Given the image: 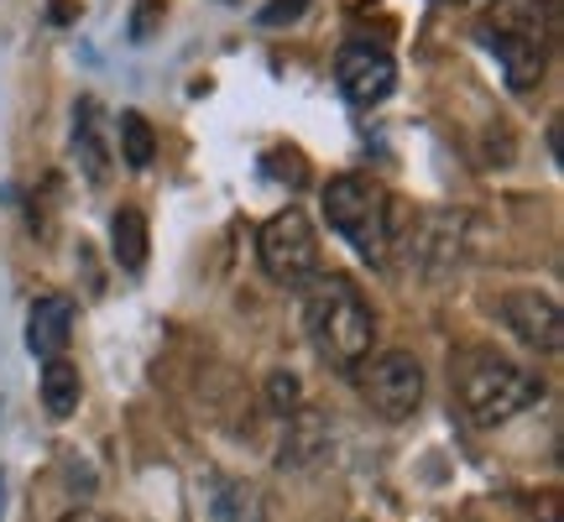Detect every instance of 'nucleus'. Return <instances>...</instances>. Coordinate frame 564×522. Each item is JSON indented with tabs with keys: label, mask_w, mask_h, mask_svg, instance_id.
<instances>
[{
	"label": "nucleus",
	"mask_w": 564,
	"mask_h": 522,
	"mask_svg": "<svg viewBox=\"0 0 564 522\" xmlns=\"http://www.w3.org/2000/svg\"><path fill=\"white\" fill-rule=\"evenodd\" d=\"M324 220L371 267H387L392 246L403 241V199H392L366 173H340V178L324 183Z\"/></svg>",
	"instance_id": "nucleus-1"
},
{
	"label": "nucleus",
	"mask_w": 564,
	"mask_h": 522,
	"mask_svg": "<svg viewBox=\"0 0 564 522\" xmlns=\"http://www.w3.org/2000/svg\"><path fill=\"white\" fill-rule=\"evenodd\" d=\"M303 324H308V340L329 366L356 371L371 356L377 340V319H371V303L361 298V287L350 278H314L308 282V298H303Z\"/></svg>",
	"instance_id": "nucleus-2"
},
{
	"label": "nucleus",
	"mask_w": 564,
	"mask_h": 522,
	"mask_svg": "<svg viewBox=\"0 0 564 522\" xmlns=\"http://www.w3.org/2000/svg\"><path fill=\"white\" fill-rule=\"evenodd\" d=\"M476 37L491 58L502 63L507 84L528 95V89H539L549 68V11L544 0H491L486 6L481 26H476Z\"/></svg>",
	"instance_id": "nucleus-3"
},
{
	"label": "nucleus",
	"mask_w": 564,
	"mask_h": 522,
	"mask_svg": "<svg viewBox=\"0 0 564 522\" xmlns=\"http://www.w3.org/2000/svg\"><path fill=\"white\" fill-rule=\"evenodd\" d=\"M455 392L476 428H497L544 398V382H539V371L507 361L497 350H465L455 366Z\"/></svg>",
	"instance_id": "nucleus-4"
},
{
	"label": "nucleus",
	"mask_w": 564,
	"mask_h": 522,
	"mask_svg": "<svg viewBox=\"0 0 564 522\" xmlns=\"http://www.w3.org/2000/svg\"><path fill=\"white\" fill-rule=\"evenodd\" d=\"M257 257H262V272L282 287H308L319 278V236L303 209H278L272 220L257 230Z\"/></svg>",
	"instance_id": "nucleus-5"
},
{
	"label": "nucleus",
	"mask_w": 564,
	"mask_h": 522,
	"mask_svg": "<svg viewBox=\"0 0 564 522\" xmlns=\"http://www.w3.org/2000/svg\"><path fill=\"white\" fill-rule=\"evenodd\" d=\"M361 398L371 402V413H382L387 423H403L419 413L423 402V366L408 350H382V356H366L361 366Z\"/></svg>",
	"instance_id": "nucleus-6"
},
{
	"label": "nucleus",
	"mask_w": 564,
	"mask_h": 522,
	"mask_svg": "<svg viewBox=\"0 0 564 522\" xmlns=\"http://www.w3.org/2000/svg\"><path fill=\"white\" fill-rule=\"evenodd\" d=\"M335 84H340V95L356 110H371V105H382L398 89V63L377 42H345L335 53Z\"/></svg>",
	"instance_id": "nucleus-7"
},
{
	"label": "nucleus",
	"mask_w": 564,
	"mask_h": 522,
	"mask_svg": "<svg viewBox=\"0 0 564 522\" xmlns=\"http://www.w3.org/2000/svg\"><path fill=\"white\" fill-rule=\"evenodd\" d=\"M497 314L502 324L528 345V350H560L564 340V319H560V303L539 293V287H518V293H507L497 303Z\"/></svg>",
	"instance_id": "nucleus-8"
},
{
	"label": "nucleus",
	"mask_w": 564,
	"mask_h": 522,
	"mask_svg": "<svg viewBox=\"0 0 564 522\" xmlns=\"http://www.w3.org/2000/svg\"><path fill=\"white\" fill-rule=\"evenodd\" d=\"M68 340H74V303L58 298V293L32 303V314H26V350L37 361H58L68 350Z\"/></svg>",
	"instance_id": "nucleus-9"
},
{
	"label": "nucleus",
	"mask_w": 564,
	"mask_h": 522,
	"mask_svg": "<svg viewBox=\"0 0 564 522\" xmlns=\"http://www.w3.org/2000/svg\"><path fill=\"white\" fill-rule=\"evenodd\" d=\"M74 152H79L89 183H105V178H110V146H105L100 100H79V110H74Z\"/></svg>",
	"instance_id": "nucleus-10"
},
{
	"label": "nucleus",
	"mask_w": 564,
	"mask_h": 522,
	"mask_svg": "<svg viewBox=\"0 0 564 522\" xmlns=\"http://www.w3.org/2000/svg\"><path fill=\"white\" fill-rule=\"evenodd\" d=\"M110 241H116V261L126 272H141L147 267V246H152V230H147V215L137 204H121L116 220H110Z\"/></svg>",
	"instance_id": "nucleus-11"
},
{
	"label": "nucleus",
	"mask_w": 564,
	"mask_h": 522,
	"mask_svg": "<svg viewBox=\"0 0 564 522\" xmlns=\"http://www.w3.org/2000/svg\"><path fill=\"white\" fill-rule=\"evenodd\" d=\"M79 398H84V382H79V366L74 361H47L42 366V407L53 413V418H68V413H79Z\"/></svg>",
	"instance_id": "nucleus-12"
},
{
	"label": "nucleus",
	"mask_w": 564,
	"mask_h": 522,
	"mask_svg": "<svg viewBox=\"0 0 564 522\" xmlns=\"http://www.w3.org/2000/svg\"><path fill=\"white\" fill-rule=\"evenodd\" d=\"M116 131H121V162L137 167V173H147V167L158 162V131H152V121H147L141 110H126Z\"/></svg>",
	"instance_id": "nucleus-13"
},
{
	"label": "nucleus",
	"mask_w": 564,
	"mask_h": 522,
	"mask_svg": "<svg viewBox=\"0 0 564 522\" xmlns=\"http://www.w3.org/2000/svg\"><path fill=\"white\" fill-rule=\"evenodd\" d=\"M267 178L288 183V188H299V183L308 178V167H303V157L293 152V146H272V152H267Z\"/></svg>",
	"instance_id": "nucleus-14"
},
{
	"label": "nucleus",
	"mask_w": 564,
	"mask_h": 522,
	"mask_svg": "<svg viewBox=\"0 0 564 522\" xmlns=\"http://www.w3.org/2000/svg\"><path fill=\"white\" fill-rule=\"evenodd\" d=\"M299 398H303V387L293 371H272V377H267V402H272V413H299Z\"/></svg>",
	"instance_id": "nucleus-15"
},
{
	"label": "nucleus",
	"mask_w": 564,
	"mask_h": 522,
	"mask_svg": "<svg viewBox=\"0 0 564 522\" xmlns=\"http://www.w3.org/2000/svg\"><path fill=\"white\" fill-rule=\"evenodd\" d=\"M158 21H162V0H141V6H137V17H131V37L147 42V37H152V26H158Z\"/></svg>",
	"instance_id": "nucleus-16"
},
{
	"label": "nucleus",
	"mask_w": 564,
	"mask_h": 522,
	"mask_svg": "<svg viewBox=\"0 0 564 522\" xmlns=\"http://www.w3.org/2000/svg\"><path fill=\"white\" fill-rule=\"evenodd\" d=\"M299 11H303V0H272V6L262 11V21L267 26H278V21H293Z\"/></svg>",
	"instance_id": "nucleus-17"
},
{
	"label": "nucleus",
	"mask_w": 564,
	"mask_h": 522,
	"mask_svg": "<svg viewBox=\"0 0 564 522\" xmlns=\"http://www.w3.org/2000/svg\"><path fill=\"white\" fill-rule=\"evenodd\" d=\"M63 522H116V518H105V512H89V507H84V512H68Z\"/></svg>",
	"instance_id": "nucleus-18"
},
{
	"label": "nucleus",
	"mask_w": 564,
	"mask_h": 522,
	"mask_svg": "<svg viewBox=\"0 0 564 522\" xmlns=\"http://www.w3.org/2000/svg\"><path fill=\"white\" fill-rule=\"evenodd\" d=\"M440 6H465V0H440Z\"/></svg>",
	"instance_id": "nucleus-19"
},
{
	"label": "nucleus",
	"mask_w": 564,
	"mask_h": 522,
	"mask_svg": "<svg viewBox=\"0 0 564 522\" xmlns=\"http://www.w3.org/2000/svg\"><path fill=\"white\" fill-rule=\"evenodd\" d=\"M0 491H6V476H0ZM0 507H6V502H0Z\"/></svg>",
	"instance_id": "nucleus-20"
},
{
	"label": "nucleus",
	"mask_w": 564,
	"mask_h": 522,
	"mask_svg": "<svg viewBox=\"0 0 564 522\" xmlns=\"http://www.w3.org/2000/svg\"><path fill=\"white\" fill-rule=\"evenodd\" d=\"M230 6H236V0H230Z\"/></svg>",
	"instance_id": "nucleus-21"
}]
</instances>
